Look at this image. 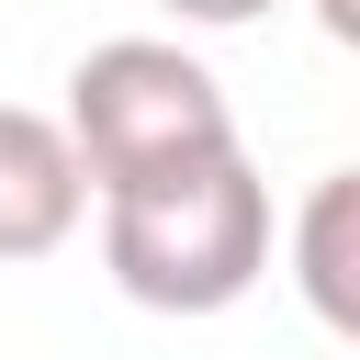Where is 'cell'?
Here are the masks:
<instances>
[{
	"label": "cell",
	"mask_w": 360,
	"mask_h": 360,
	"mask_svg": "<svg viewBox=\"0 0 360 360\" xmlns=\"http://www.w3.org/2000/svg\"><path fill=\"white\" fill-rule=\"evenodd\" d=\"M101 270L146 315H225V304H248L259 270H270V180L248 169V146L214 158V169L112 191L101 202Z\"/></svg>",
	"instance_id": "6da1fadb"
},
{
	"label": "cell",
	"mask_w": 360,
	"mask_h": 360,
	"mask_svg": "<svg viewBox=\"0 0 360 360\" xmlns=\"http://www.w3.org/2000/svg\"><path fill=\"white\" fill-rule=\"evenodd\" d=\"M68 158L90 180V202L112 191H146V180H180V169H214L236 158V112H225V79L169 45V34H112L68 68Z\"/></svg>",
	"instance_id": "7a4b0ae2"
},
{
	"label": "cell",
	"mask_w": 360,
	"mask_h": 360,
	"mask_svg": "<svg viewBox=\"0 0 360 360\" xmlns=\"http://www.w3.org/2000/svg\"><path fill=\"white\" fill-rule=\"evenodd\" d=\"M90 214V180L68 158V124L34 101H0V259H56Z\"/></svg>",
	"instance_id": "3957f363"
},
{
	"label": "cell",
	"mask_w": 360,
	"mask_h": 360,
	"mask_svg": "<svg viewBox=\"0 0 360 360\" xmlns=\"http://www.w3.org/2000/svg\"><path fill=\"white\" fill-rule=\"evenodd\" d=\"M292 281L315 304V326H360V169H326L304 191V225H292Z\"/></svg>",
	"instance_id": "277c9868"
},
{
	"label": "cell",
	"mask_w": 360,
	"mask_h": 360,
	"mask_svg": "<svg viewBox=\"0 0 360 360\" xmlns=\"http://www.w3.org/2000/svg\"><path fill=\"white\" fill-rule=\"evenodd\" d=\"M169 22H191V34H236V22H259V11H281V0H158Z\"/></svg>",
	"instance_id": "5b68a950"
},
{
	"label": "cell",
	"mask_w": 360,
	"mask_h": 360,
	"mask_svg": "<svg viewBox=\"0 0 360 360\" xmlns=\"http://www.w3.org/2000/svg\"><path fill=\"white\" fill-rule=\"evenodd\" d=\"M315 22H326L338 45H360V0H315Z\"/></svg>",
	"instance_id": "8992f818"
}]
</instances>
